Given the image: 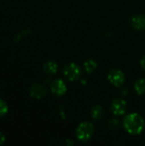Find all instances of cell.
<instances>
[{"instance_id": "6da1fadb", "label": "cell", "mask_w": 145, "mask_h": 146, "mask_svg": "<svg viewBox=\"0 0 145 146\" xmlns=\"http://www.w3.org/2000/svg\"><path fill=\"white\" fill-rule=\"evenodd\" d=\"M123 126L128 133L137 135L140 134L144 129L145 122L140 115L137 113H132L125 117L123 121Z\"/></svg>"}, {"instance_id": "7a4b0ae2", "label": "cell", "mask_w": 145, "mask_h": 146, "mask_svg": "<svg viewBox=\"0 0 145 146\" xmlns=\"http://www.w3.org/2000/svg\"><path fill=\"white\" fill-rule=\"evenodd\" d=\"M95 132V127L92 123L91 122H82L80 123L76 130V136L79 140L82 142H86L90 140Z\"/></svg>"}, {"instance_id": "3957f363", "label": "cell", "mask_w": 145, "mask_h": 146, "mask_svg": "<svg viewBox=\"0 0 145 146\" xmlns=\"http://www.w3.org/2000/svg\"><path fill=\"white\" fill-rule=\"evenodd\" d=\"M63 74L68 80L71 81H75V80H78L81 77L82 70L79 65H77L76 63L71 62V63H68L64 67Z\"/></svg>"}, {"instance_id": "277c9868", "label": "cell", "mask_w": 145, "mask_h": 146, "mask_svg": "<svg viewBox=\"0 0 145 146\" xmlns=\"http://www.w3.org/2000/svg\"><path fill=\"white\" fill-rule=\"evenodd\" d=\"M108 80L113 86H121L125 82V74L121 69L114 68L109 73Z\"/></svg>"}, {"instance_id": "5b68a950", "label": "cell", "mask_w": 145, "mask_h": 146, "mask_svg": "<svg viewBox=\"0 0 145 146\" xmlns=\"http://www.w3.org/2000/svg\"><path fill=\"white\" fill-rule=\"evenodd\" d=\"M110 110L114 115H122L126 112L127 110L126 102L121 98H115L110 105Z\"/></svg>"}, {"instance_id": "8992f818", "label": "cell", "mask_w": 145, "mask_h": 146, "mask_svg": "<svg viewBox=\"0 0 145 146\" xmlns=\"http://www.w3.org/2000/svg\"><path fill=\"white\" fill-rule=\"evenodd\" d=\"M29 94L33 98L40 99L46 96L47 89L41 84H33L29 88Z\"/></svg>"}, {"instance_id": "52a82bcc", "label": "cell", "mask_w": 145, "mask_h": 146, "mask_svg": "<svg viewBox=\"0 0 145 146\" xmlns=\"http://www.w3.org/2000/svg\"><path fill=\"white\" fill-rule=\"evenodd\" d=\"M50 90L51 92L57 96V97H61L62 95H64L67 92V86L65 84V82L61 80V79H57L55 80L50 86Z\"/></svg>"}, {"instance_id": "ba28073f", "label": "cell", "mask_w": 145, "mask_h": 146, "mask_svg": "<svg viewBox=\"0 0 145 146\" xmlns=\"http://www.w3.org/2000/svg\"><path fill=\"white\" fill-rule=\"evenodd\" d=\"M131 24L136 30L145 29V16L144 15H135L131 19Z\"/></svg>"}, {"instance_id": "9c48e42d", "label": "cell", "mask_w": 145, "mask_h": 146, "mask_svg": "<svg viewBox=\"0 0 145 146\" xmlns=\"http://www.w3.org/2000/svg\"><path fill=\"white\" fill-rule=\"evenodd\" d=\"M57 63L54 61H47L43 65V69L44 73H46L49 75H53L57 72Z\"/></svg>"}, {"instance_id": "30bf717a", "label": "cell", "mask_w": 145, "mask_h": 146, "mask_svg": "<svg viewBox=\"0 0 145 146\" xmlns=\"http://www.w3.org/2000/svg\"><path fill=\"white\" fill-rule=\"evenodd\" d=\"M91 115L95 121L101 120L104 115V110L101 105H95L91 110Z\"/></svg>"}, {"instance_id": "8fae6325", "label": "cell", "mask_w": 145, "mask_h": 146, "mask_svg": "<svg viewBox=\"0 0 145 146\" xmlns=\"http://www.w3.org/2000/svg\"><path fill=\"white\" fill-rule=\"evenodd\" d=\"M134 89L135 92L138 95H143L145 93V80L141 78L136 80L134 83Z\"/></svg>"}, {"instance_id": "7c38bea8", "label": "cell", "mask_w": 145, "mask_h": 146, "mask_svg": "<svg viewBox=\"0 0 145 146\" xmlns=\"http://www.w3.org/2000/svg\"><path fill=\"white\" fill-rule=\"evenodd\" d=\"M84 68H85V70L88 74H91V73H92V72H94L96 70V68H97V63L93 59H88V60H86L85 62Z\"/></svg>"}, {"instance_id": "4fadbf2b", "label": "cell", "mask_w": 145, "mask_h": 146, "mask_svg": "<svg viewBox=\"0 0 145 146\" xmlns=\"http://www.w3.org/2000/svg\"><path fill=\"white\" fill-rule=\"evenodd\" d=\"M9 111V107L7 105V104L3 101L0 99V118L4 116Z\"/></svg>"}, {"instance_id": "5bb4252c", "label": "cell", "mask_w": 145, "mask_h": 146, "mask_svg": "<svg viewBox=\"0 0 145 146\" xmlns=\"http://www.w3.org/2000/svg\"><path fill=\"white\" fill-rule=\"evenodd\" d=\"M108 126L111 130H116L119 127V121L115 118H112L108 121Z\"/></svg>"}, {"instance_id": "9a60e30c", "label": "cell", "mask_w": 145, "mask_h": 146, "mask_svg": "<svg viewBox=\"0 0 145 146\" xmlns=\"http://www.w3.org/2000/svg\"><path fill=\"white\" fill-rule=\"evenodd\" d=\"M4 142H5V135L2 132H0V145H2Z\"/></svg>"}, {"instance_id": "2e32d148", "label": "cell", "mask_w": 145, "mask_h": 146, "mask_svg": "<svg viewBox=\"0 0 145 146\" xmlns=\"http://www.w3.org/2000/svg\"><path fill=\"white\" fill-rule=\"evenodd\" d=\"M140 64H141V67L145 70V56H143V58L141 59Z\"/></svg>"}]
</instances>
